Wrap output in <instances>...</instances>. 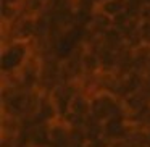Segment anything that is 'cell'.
<instances>
[{"label":"cell","mask_w":150,"mask_h":147,"mask_svg":"<svg viewBox=\"0 0 150 147\" xmlns=\"http://www.w3.org/2000/svg\"><path fill=\"white\" fill-rule=\"evenodd\" d=\"M124 115L121 100L111 92H98L91 97V116L98 123H107L115 116ZM126 116V115H124Z\"/></svg>","instance_id":"obj_1"},{"label":"cell","mask_w":150,"mask_h":147,"mask_svg":"<svg viewBox=\"0 0 150 147\" xmlns=\"http://www.w3.org/2000/svg\"><path fill=\"white\" fill-rule=\"evenodd\" d=\"M31 55V44L26 42H11L5 45L2 52V71L4 75L16 73L26 63Z\"/></svg>","instance_id":"obj_2"},{"label":"cell","mask_w":150,"mask_h":147,"mask_svg":"<svg viewBox=\"0 0 150 147\" xmlns=\"http://www.w3.org/2000/svg\"><path fill=\"white\" fill-rule=\"evenodd\" d=\"M79 92H82L81 82H60L57 87H53L49 92L50 100H52L60 120H63L66 116V113L69 111V107H71L73 99Z\"/></svg>","instance_id":"obj_3"},{"label":"cell","mask_w":150,"mask_h":147,"mask_svg":"<svg viewBox=\"0 0 150 147\" xmlns=\"http://www.w3.org/2000/svg\"><path fill=\"white\" fill-rule=\"evenodd\" d=\"M7 26V24H4ZM8 36L11 42H26L31 44L37 36V18L21 16L15 23L8 24Z\"/></svg>","instance_id":"obj_4"},{"label":"cell","mask_w":150,"mask_h":147,"mask_svg":"<svg viewBox=\"0 0 150 147\" xmlns=\"http://www.w3.org/2000/svg\"><path fill=\"white\" fill-rule=\"evenodd\" d=\"M49 133H50V147H69L71 128L63 120L49 123Z\"/></svg>","instance_id":"obj_5"},{"label":"cell","mask_w":150,"mask_h":147,"mask_svg":"<svg viewBox=\"0 0 150 147\" xmlns=\"http://www.w3.org/2000/svg\"><path fill=\"white\" fill-rule=\"evenodd\" d=\"M113 28V20L107 15L100 13V11L95 10L94 13L91 15L89 18V23L86 26V33H91V34H97V36H103L108 29Z\"/></svg>","instance_id":"obj_6"},{"label":"cell","mask_w":150,"mask_h":147,"mask_svg":"<svg viewBox=\"0 0 150 147\" xmlns=\"http://www.w3.org/2000/svg\"><path fill=\"white\" fill-rule=\"evenodd\" d=\"M82 45V44H81ZM82 70H84V76H97L102 73V63H100V55L95 50H89L82 47Z\"/></svg>","instance_id":"obj_7"},{"label":"cell","mask_w":150,"mask_h":147,"mask_svg":"<svg viewBox=\"0 0 150 147\" xmlns=\"http://www.w3.org/2000/svg\"><path fill=\"white\" fill-rule=\"evenodd\" d=\"M127 5H129L127 0H103V2H100V4L97 5L95 10L103 13V15H107V16H110L111 20H115V18H118L120 15L126 13Z\"/></svg>","instance_id":"obj_8"},{"label":"cell","mask_w":150,"mask_h":147,"mask_svg":"<svg viewBox=\"0 0 150 147\" xmlns=\"http://www.w3.org/2000/svg\"><path fill=\"white\" fill-rule=\"evenodd\" d=\"M68 113L78 115V116L84 118V120H89V118H91V97L86 95L84 92H79V94L73 99Z\"/></svg>","instance_id":"obj_9"},{"label":"cell","mask_w":150,"mask_h":147,"mask_svg":"<svg viewBox=\"0 0 150 147\" xmlns=\"http://www.w3.org/2000/svg\"><path fill=\"white\" fill-rule=\"evenodd\" d=\"M20 10L23 16L39 18L49 10V5L44 0H23L20 5Z\"/></svg>","instance_id":"obj_10"},{"label":"cell","mask_w":150,"mask_h":147,"mask_svg":"<svg viewBox=\"0 0 150 147\" xmlns=\"http://www.w3.org/2000/svg\"><path fill=\"white\" fill-rule=\"evenodd\" d=\"M103 47H107V49H110V50H116V52H120L121 49L127 47L123 33H121L120 29H116L115 26L111 28V29H108L107 33L103 34Z\"/></svg>","instance_id":"obj_11"},{"label":"cell","mask_w":150,"mask_h":147,"mask_svg":"<svg viewBox=\"0 0 150 147\" xmlns=\"http://www.w3.org/2000/svg\"><path fill=\"white\" fill-rule=\"evenodd\" d=\"M100 55V63H102V73H116L118 71V52L110 50L107 47L98 52Z\"/></svg>","instance_id":"obj_12"},{"label":"cell","mask_w":150,"mask_h":147,"mask_svg":"<svg viewBox=\"0 0 150 147\" xmlns=\"http://www.w3.org/2000/svg\"><path fill=\"white\" fill-rule=\"evenodd\" d=\"M139 39L142 45L150 47V23L149 21H140L139 23Z\"/></svg>","instance_id":"obj_13"},{"label":"cell","mask_w":150,"mask_h":147,"mask_svg":"<svg viewBox=\"0 0 150 147\" xmlns=\"http://www.w3.org/2000/svg\"><path fill=\"white\" fill-rule=\"evenodd\" d=\"M139 21H149L150 23V4L142 5L139 11Z\"/></svg>","instance_id":"obj_14"},{"label":"cell","mask_w":150,"mask_h":147,"mask_svg":"<svg viewBox=\"0 0 150 147\" xmlns=\"http://www.w3.org/2000/svg\"><path fill=\"white\" fill-rule=\"evenodd\" d=\"M23 0H2V5H8V7H20Z\"/></svg>","instance_id":"obj_15"},{"label":"cell","mask_w":150,"mask_h":147,"mask_svg":"<svg viewBox=\"0 0 150 147\" xmlns=\"http://www.w3.org/2000/svg\"><path fill=\"white\" fill-rule=\"evenodd\" d=\"M145 91L149 94V99H150V81H147V86H145Z\"/></svg>","instance_id":"obj_16"},{"label":"cell","mask_w":150,"mask_h":147,"mask_svg":"<svg viewBox=\"0 0 150 147\" xmlns=\"http://www.w3.org/2000/svg\"><path fill=\"white\" fill-rule=\"evenodd\" d=\"M100 2H103V0H100ZM100 2H98V4H100Z\"/></svg>","instance_id":"obj_17"}]
</instances>
